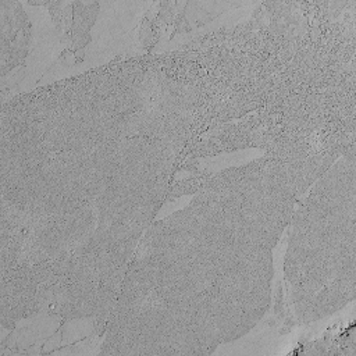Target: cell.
Masks as SVG:
<instances>
[{"label": "cell", "mask_w": 356, "mask_h": 356, "mask_svg": "<svg viewBox=\"0 0 356 356\" xmlns=\"http://www.w3.org/2000/svg\"><path fill=\"white\" fill-rule=\"evenodd\" d=\"M291 280L296 302L325 314L353 298L355 161L342 159L310 193L295 221Z\"/></svg>", "instance_id": "3"}, {"label": "cell", "mask_w": 356, "mask_h": 356, "mask_svg": "<svg viewBox=\"0 0 356 356\" xmlns=\"http://www.w3.org/2000/svg\"><path fill=\"white\" fill-rule=\"evenodd\" d=\"M300 168L264 157L211 179L136 248L110 312L111 345H216L246 331L268 302L273 248Z\"/></svg>", "instance_id": "2"}, {"label": "cell", "mask_w": 356, "mask_h": 356, "mask_svg": "<svg viewBox=\"0 0 356 356\" xmlns=\"http://www.w3.org/2000/svg\"><path fill=\"white\" fill-rule=\"evenodd\" d=\"M167 64L107 65L3 106V277L39 307L111 312L199 106Z\"/></svg>", "instance_id": "1"}]
</instances>
